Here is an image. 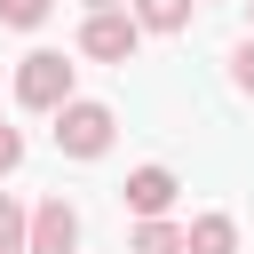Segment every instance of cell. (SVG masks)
<instances>
[{
    "mask_svg": "<svg viewBox=\"0 0 254 254\" xmlns=\"http://www.w3.org/2000/svg\"><path fill=\"white\" fill-rule=\"evenodd\" d=\"M24 254H79V206H71L64 190H48V198L32 206V238H24Z\"/></svg>",
    "mask_w": 254,
    "mask_h": 254,
    "instance_id": "cell-5",
    "label": "cell"
},
{
    "mask_svg": "<svg viewBox=\"0 0 254 254\" xmlns=\"http://www.w3.org/2000/svg\"><path fill=\"white\" fill-rule=\"evenodd\" d=\"M16 167H24V127H8V119H0V183H8Z\"/></svg>",
    "mask_w": 254,
    "mask_h": 254,
    "instance_id": "cell-12",
    "label": "cell"
},
{
    "mask_svg": "<svg viewBox=\"0 0 254 254\" xmlns=\"http://www.w3.org/2000/svg\"><path fill=\"white\" fill-rule=\"evenodd\" d=\"M190 254H238V222H230L222 206L190 214Z\"/></svg>",
    "mask_w": 254,
    "mask_h": 254,
    "instance_id": "cell-7",
    "label": "cell"
},
{
    "mask_svg": "<svg viewBox=\"0 0 254 254\" xmlns=\"http://www.w3.org/2000/svg\"><path fill=\"white\" fill-rule=\"evenodd\" d=\"M48 16H56V0H0V24L8 32H40Z\"/></svg>",
    "mask_w": 254,
    "mask_h": 254,
    "instance_id": "cell-10",
    "label": "cell"
},
{
    "mask_svg": "<svg viewBox=\"0 0 254 254\" xmlns=\"http://www.w3.org/2000/svg\"><path fill=\"white\" fill-rule=\"evenodd\" d=\"M24 238H32V206L16 190H0V254H24Z\"/></svg>",
    "mask_w": 254,
    "mask_h": 254,
    "instance_id": "cell-9",
    "label": "cell"
},
{
    "mask_svg": "<svg viewBox=\"0 0 254 254\" xmlns=\"http://www.w3.org/2000/svg\"><path fill=\"white\" fill-rule=\"evenodd\" d=\"M111 143H119V111H111V103L71 95V103L56 111V151H64V159H103Z\"/></svg>",
    "mask_w": 254,
    "mask_h": 254,
    "instance_id": "cell-1",
    "label": "cell"
},
{
    "mask_svg": "<svg viewBox=\"0 0 254 254\" xmlns=\"http://www.w3.org/2000/svg\"><path fill=\"white\" fill-rule=\"evenodd\" d=\"M119 198H127V214H135V222H167V214H175V198H183V175L151 159V167H135V175L119 183Z\"/></svg>",
    "mask_w": 254,
    "mask_h": 254,
    "instance_id": "cell-4",
    "label": "cell"
},
{
    "mask_svg": "<svg viewBox=\"0 0 254 254\" xmlns=\"http://www.w3.org/2000/svg\"><path fill=\"white\" fill-rule=\"evenodd\" d=\"M127 254H190V222H135L127 230Z\"/></svg>",
    "mask_w": 254,
    "mask_h": 254,
    "instance_id": "cell-6",
    "label": "cell"
},
{
    "mask_svg": "<svg viewBox=\"0 0 254 254\" xmlns=\"http://www.w3.org/2000/svg\"><path fill=\"white\" fill-rule=\"evenodd\" d=\"M16 103L56 119V111L71 103V56H64V48H32V56L16 64Z\"/></svg>",
    "mask_w": 254,
    "mask_h": 254,
    "instance_id": "cell-2",
    "label": "cell"
},
{
    "mask_svg": "<svg viewBox=\"0 0 254 254\" xmlns=\"http://www.w3.org/2000/svg\"><path fill=\"white\" fill-rule=\"evenodd\" d=\"M230 87H238V95H254V32L230 48Z\"/></svg>",
    "mask_w": 254,
    "mask_h": 254,
    "instance_id": "cell-11",
    "label": "cell"
},
{
    "mask_svg": "<svg viewBox=\"0 0 254 254\" xmlns=\"http://www.w3.org/2000/svg\"><path fill=\"white\" fill-rule=\"evenodd\" d=\"M127 8H135L143 32H167V40H175V32H190V8H198V0H127Z\"/></svg>",
    "mask_w": 254,
    "mask_h": 254,
    "instance_id": "cell-8",
    "label": "cell"
},
{
    "mask_svg": "<svg viewBox=\"0 0 254 254\" xmlns=\"http://www.w3.org/2000/svg\"><path fill=\"white\" fill-rule=\"evenodd\" d=\"M79 8H87V16H111V8H127V0H79Z\"/></svg>",
    "mask_w": 254,
    "mask_h": 254,
    "instance_id": "cell-13",
    "label": "cell"
},
{
    "mask_svg": "<svg viewBox=\"0 0 254 254\" xmlns=\"http://www.w3.org/2000/svg\"><path fill=\"white\" fill-rule=\"evenodd\" d=\"M135 48H143V24H135V8L79 16V56H87V64H135Z\"/></svg>",
    "mask_w": 254,
    "mask_h": 254,
    "instance_id": "cell-3",
    "label": "cell"
}]
</instances>
